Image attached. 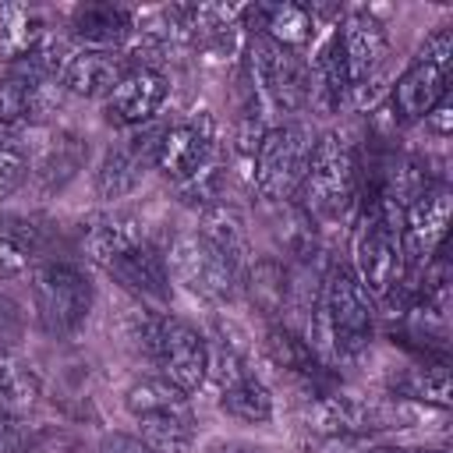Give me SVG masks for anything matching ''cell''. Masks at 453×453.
I'll use <instances>...</instances> for the list:
<instances>
[{
	"label": "cell",
	"instance_id": "2",
	"mask_svg": "<svg viewBox=\"0 0 453 453\" xmlns=\"http://www.w3.org/2000/svg\"><path fill=\"white\" fill-rule=\"evenodd\" d=\"M400 202L386 191H375L354 226V265L350 273L372 301H389L407 294V262L400 241Z\"/></svg>",
	"mask_w": 453,
	"mask_h": 453
},
{
	"label": "cell",
	"instance_id": "3",
	"mask_svg": "<svg viewBox=\"0 0 453 453\" xmlns=\"http://www.w3.org/2000/svg\"><path fill=\"white\" fill-rule=\"evenodd\" d=\"M131 340L134 347L159 368L166 382L184 389L188 396L198 393L209 379V340L180 315L163 308L138 304L131 311Z\"/></svg>",
	"mask_w": 453,
	"mask_h": 453
},
{
	"label": "cell",
	"instance_id": "13",
	"mask_svg": "<svg viewBox=\"0 0 453 453\" xmlns=\"http://www.w3.org/2000/svg\"><path fill=\"white\" fill-rule=\"evenodd\" d=\"M449 184L432 180L421 191H414L400 209V241H403V262H407V283L414 273H421L428 262H435L439 244L449 226Z\"/></svg>",
	"mask_w": 453,
	"mask_h": 453
},
{
	"label": "cell",
	"instance_id": "20",
	"mask_svg": "<svg viewBox=\"0 0 453 453\" xmlns=\"http://www.w3.org/2000/svg\"><path fill=\"white\" fill-rule=\"evenodd\" d=\"M255 21V32L301 53L319 35V11L304 4H269V7H248L244 11Z\"/></svg>",
	"mask_w": 453,
	"mask_h": 453
},
{
	"label": "cell",
	"instance_id": "15",
	"mask_svg": "<svg viewBox=\"0 0 453 453\" xmlns=\"http://www.w3.org/2000/svg\"><path fill=\"white\" fill-rule=\"evenodd\" d=\"M170 99V74L159 64H131L124 71V78L110 88V96L103 99V117L113 127H142L149 120H156V113L163 110V103Z\"/></svg>",
	"mask_w": 453,
	"mask_h": 453
},
{
	"label": "cell",
	"instance_id": "16",
	"mask_svg": "<svg viewBox=\"0 0 453 453\" xmlns=\"http://www.w3.org/2000/svg\"><path fill=\"white\" fill-rule=\"evenodd\" d=\"M103 273H110L131 297H138L142 304L149 308H163L173 294V283H170V269H166V255L163 248L142 234L138 241H131L120 255H113Z\"/></svg>",
	"mask_w": 453,
	"mask_h": 453
},
{
	"label": "cell",
	"instance_id": "21",
	"mask_svg": "<svg viewBox=\"0 0 453 453\" xmlns=\"http://www.w3.org/2000/svg\"><path fill=\"white\" fill-rule=\"evenodd\" d=\"M241 276H248L251 269V237H248V223L241 216V209H234L230 202H216L209 209L198 212V226H195Z\"/></svg>",
	"mask_w": 453,
	"mask_h": 453
},
{
	"label": "cell",
	"instance_id": "23",
	"mask_svg": "<svg viewBox=\"0 0 453 453\" xmlns=\"http://www.w3.org/2000/svg\"><path fill=\"white\" fill-rule=\"evenodd\" d=\"M134 421H138V439L152 453H191V446H195V411H191V400L149 411V414H142Z\"/></svg>",
	"mask_w": 453,
	"mask_h": 453
},
{
	"label": "cell",
	"instance_id": "6",
	"mask_svg": "<svg viewBox=\"0 0 453 453\" xmlns=\"http://www.w3.org/2000/svg\"><path fill=\"white\" fill-rule=\"evenodd\" d=\"M315 127L304 120H280L262 131L251 152V184L265 202H290L301 188L315 149Z\"/></svg>",
	"mask_w": 453,
	"mask_h": 453
},
{
	"label": "cell",
	"instance_id": "7",
	"mask_svg": "<svg viewBox=\"0 0 453 453\" xmlns=\"http://www.w3.org/2000/svg\"><path fill=\"white\" fill-rule=\"evenodd\" d=\"M357 188V166L350 142L340 131H322L315 138L308 170L297 188V202L308 212V219H336L350 209Z\"/></svg>",
	"mask_w": 453,
	"mask_h": 453
},
{
	"label": "cell",
	"instance_id": "19",
	"mask_svg": "<svg viewBox=\"0 0 453 453\" xmlns=\"http://www.w3.org/2000/svg\"><path fill=\"white\" fill-rule=\"evenodd\" d=\"M347 103H350V74H347L340 32L333 25L329 35L315 46V57L308 60V106L322 113H336Z\"/></svg>",
	"mask_w": 453,
	"mask_h": 453
},
{
	"label": "cell",
	"instance_id": "29",
	"mask_svg": "<svg viewBox=\"0 0 453 453\" xmlns=\"http://www.w3.org/2000/svg\"><path fill=\"white\" fill-rule=\"evenodd\" d=\"M25 180H28V145L21 131L0 127V205L11 195H18Z\"/></svg>",
	"mask_w": 453,
	"mask_h": 453
},
{
	"label": "cell",
	"instance_id": "11",
	"mask_svg": "<svg viewBox=\"0 0 453 453\" xmlns=\"http://www.w3.org/2000/svg\"><path fill=\"white\" fill-rule=\"evenodd\" d=\"M340 46L350 74V106H372L382 92V67L389 57V32L379 21L375 11L368 7H350L343 11L340 25Z\"/></svg>",
	"mask_w": 453,
	"mask_h": 453
},
{
	"label": "cell",
	"instance_id": "32",
	"mask_svg": "<svg viewBox=\"0 0 453 453\" xmlns=\"http://www.w3.org/2000/svg\"><path fill=\"white\" fill-rule=\"evenodd\" d=\"M96 453H152L138 435H124V432H113V435H106L103 442H99V449Z\"/></svg>",
	"mask_w": 453,
	"mask_h": 453
},
{
	"label": "cell",
	"instance_id": "24",
	"mask_svg": "<svg viewBox=\"0 0 453 453\" xmlns=\"http://www.w3.org/2000/svg\"><path fill=\"white\" fill-rule=\"evenodd\" d=\"M46 35H50V21L39 7L4 4L0 7V67L28 60Z\"/></svg>",
	"mask_w": 453,
	"mask_h": 453
},
{
	"label": "cell",
	"instance_id": "10",
	"mask_svg": "<svg viewBox=\"0 0 453 453\" xmlns=\"http://www.w3.org/2000/svg\"><path fill=\"white\" fill-rule=\"evenodd\" d=\"M166 255L170 280L180 283L191 297L209 301V304H230L237 290L244 287V276L198 234V230H180L173 234Z\"/></svg>",
	"mask_w": 453,
	"mask_h": 453
},
{
	"label": "cell",
	"instance_id": "27",
	"mask_svg": "<svg viewBox=\"0 0 453 453\" xmlns=\"http://www.w3.org/2000/svg\"><path fill=\"white\" fill-rule=\"evenodd\" d=\"M42 386H39V375L21 365L11 350H0V411H11V414H21L28 407H35Z\"/></svg>",
	"mask_w": 453,
	"mask_h": 453
},
{
	"label": "cell",
	"instance_id": "26",
	"mask_svg": "<svg viewBox=\"0 0 453 453\" xmlns=\"http://www.w3.org/2000/svg\"><path fill=\"white\" fill-rule=\"evenodd\" d=\"M386 386L400 400H418V403H432V407H446L449 403V372L442 365H432V368H403V372L389 375Z\"/></svg>",
	"mask_w": 453,
	"mask_h": 453
},
{
	"label": "cell",
	"instance_id": "12",
	"mask_svg": "<svg viewBox=\"0 0 453 453\" xmlns=\"http://www.w3.org/2000/svg\"><path fill=\"white\" fill-rule=\"evenodd\" d=\"M216 386V403L226 418L244 425H269L276 414L273 389L244 365L230 343H209V379Z\"/></svg>",
	"mask_w": 453,
	"mask_h": 453
},
{
	"label": "cell",
	"instance_id": "5",
	"mask_svg": "<svg viewBox=\"0 0 453 453\" xmlns=\"http://www.w3.org/2000/svg\"><path fill=\"white\" fill-rule=\"evenodd\" d=\"M28 290H32L35 322L42 326V333H50L57 340L74 336L96 304L92 276L78 262H64V258H46V262L32 265Z\"/></svg>",
	"mask_w": 453,
	"mask_h": 453
},
{
	"label": "cell",
	"instance_id": "18",
	"mask_svg": "<svg viewBox=\"0 0 453 453\" xmlns=\"http://www.w3.org/2000/svg\"><path fill=\"white\" fill-rule=\"evenodd\" d=\"M134 35V14L120 4H78L67 14V39L81 50H124Z\"/></svg>",
	"mask_w": 453,
	"mask_h": 453
},
{
	"label": "cell",
	"instance_id": "4",
	"mask_svg": "<svg viewBox=\"0 0 453 453\" xmlns=\"http://www.w3.org/2000/svg\"><path fill=\"white\" fill-rule=\"evenodd\" d=\"M449 71H453V25H435L407 67L389 85V113L400 127L421 124L449 92Z\"/></svg>",
	"mask_w": 453,
	"mask_h": 453
},
{
	"label": "cell",
	"instance_id": "22",
	"mask_svg": "<svg viewBox=\"0 0 453 453\" xmlns=\"http://www.w3.org/2000/svg\"><path fill=\"white\" fill-rule=\"evenodd\" d=\"M46 234L35 219L18 212H0V280H14L39 265Z\"/></svg>",
	"mask_w": 453,
	"mask_h": 453
},
{
	"label": "cell",
	"instance_id": "31",
	"mask_svg": "<svg viewBox=\"0 0 453 453\" xmlns=\"http://www.w3.org/2000/svg\"><path fill=\"white\" fill-rule=\"evenodd\" d=\"M28 442V425L21 421V414L0 411V453H21Z\"/></svg>",
	"mask_w": 453,
	"mask_h": 453
},
{
	"label": "cell",
	"instance_id": "8",
	"mask_svg": "<svg viewBox=\"0 0 453 453\" xmlns=\"http://www.w3.org/2000/svg\"><path fill=\"white\" fill-rule=\"evenodd\" d=\"M251 96L280 117H294L308 110V60L265 35H251L244 46Z\"/></svg>",
	"mask_w": 453,
	"mask_h": 453
},
{
	"label": "cell",
	"instance_id": "30",
	"mask_svg": "<svg viewBox=\"0 0 453 453\" xmlns=\"http://www.w3.org/2000/svg\"><path fill=\"white\" fill-rule=\"evenodd\" d=\"M25 333V315L14 297L0 294V350H11Z\"/></svg>",
	"mask_w": 453,
	"mask_h": 453
},
{
	"label": "cell",
	"instance_id": "17",
	"mask_svg": "<svg viewBox=\"0 0 453 453\" xmlns=\"http://www.w3.org/2000/svg\"><path fill=\"white\" fill-rule=\"evenodd\" d=\"M131 64L134 60L124 50H81V46H74L64 71H60V85H64V92H71L78 99H99L103 103Z\"/></svg>",
	"mask_w": 453,
	"mask_h": 453
},
{
	"label": "cell",
	"instance_id": "28",
	"mask_svg": "<svg viewBox=\"0 0 453 453\" xmlns=\"http://www.w3.org/2000/svg\"><path fill=\"white\" fill-rule=\"evenodd\" d=\"M184 400H191V396L184 389H177L173 382H166L163 375H145V379L131 382L127 393H124V407H127L131 418H142L149 411H159V407H170V403H184Z\"/></svg>",
	"mask_w": 453,
	"mask_h": 453
},
{
	"label": "cell",
	"instance_id": "1",
	"mask_svg": "<svg viewBox=\"0 0 453 453\" xmlns=\"http://www.w3.org/2000/svg\"><path fill=\"white\" fill-rule=\"evenodd\" d=\"M315 343L340 365L361 361L375 343V301L365 294L347 262H333L315 290Z\"/></svg>",
	"mask_w": 453,
	"mask_h": 453
},
{
	"label": "cell",
	"instance_id": "25",
	"mask_svg": "<svg viewBox=\"0 0 453 453\" xmlns=\"http://www.w3.org/2000/svg\"><path fill=\"white\" fill-rule=\"evenodd\" d=\"M85 152H88V149L81 145V138H74L71 131H57V134L46 142L39 163L28 166V177H35L42 191H57V188H64V184L78 173Z\"/></svg>",
	"mask_w": 453,
	"mask_h": 453
},
{
	"label": "cell",
	"instance_id": "33",
	"mask_svg": "<svg viewBox=\"0 0 453 453\" xmlns=\"http://www.w3.org/2000/svg\"><path fill=\"white\" fill-rule=\"evenodd\" d=\"M205 453H265V449L248 439H216L205 446Z\"/></svg>",
	"mask_w": 453,
	"mask_h": 453
},
{
	"label": "cell",
	"instance_id": "34",
	"mask_svg": "<svg viewBox=\"0 0 453 453\" xmlns=\"http://www.w3.org/2000/svg\"><path fill=\"white\" fill-rule=\"evenodd\" d=\"M354 453H446V449H432V446H361Z\"/></svg>",
	"mask_w": 453,
	"mask_h": 453
},
{
	"label": "cell",
	"instance_id": "14",
	"mask_svg": "<svg viewBox=\"0 0 453 453\" xmlns=\"http://www.w3.org/2000/svg\"><path fill=\"white\" fill-rule=\"evenodd\" d=\"M159 131L163 124H142V127H131L120 142H113L103 159L96 163V195L106 198V202H117V198H127L149 173L152 159H156V142H159Z\"/></svg>",
	"mask_w": 453,
	"mask_h": 453
},
{
	"label": "cell",
	"instance_id": "9",
	"mask_svg": "<svg viewBox=\"0 0 453 453\" xmlns=\"http://www.w3.org/2000/svg\"><path fill=\"white\" fill-rule=\"evenodd\" d=\"M152 166L166 180H173L177 188L191 184L195 177L219 166V124H216V117L209 110H191L188 117L163 124Z\"/></svg>",
	"mask_w": 453,
	"mask_h": 453
}]
</instances>
